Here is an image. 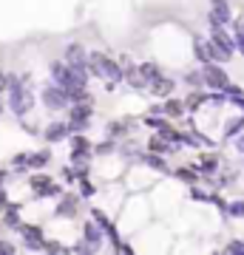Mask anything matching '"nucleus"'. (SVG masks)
<instances>
[{"label": "nucleus", "mask_w": 244, "mask_h": 255, "mask_svg": "<svg viewBox=\"0 0 244 255\" xmlns=\"http://www.w3.org/2000/svg\"><path fill=\"white\" fill-rule=\"evenodd\" d=\"M45 162H48V153H45V150H43V153H28V156H26V164H28V167H43Z\"/></svg>", "instance_id": "22"}, {"label": "nucleus", "mask_w": 244, "mask_h": 255, "mask_svg": "<svg viewBox=\"0 0 244 255\" xmlns=\"http://www.w3.org/2000/svg\"><path fill=\"white\" fill-rule=\"evenodd\" d=\"M40 250H45V253H63V247L57 244V241H45V238H43V244H40Z\"/></svg>", "instance_id": "28"}, {"label": "nucleus", "mask_w": 244, "mask_h": 255, "mask_svg": "<svg viewBox=\"0 0 244 255\" xmlns=\"http://www.w3.org/2000/svg\"><path fill=\"white\" fill-rule=\"evenodd\" d=\"M6 176H9V170H0V182H3V179H6Z\"/></svg>", "instance_id": "40"}, {"label": "nucleus", "mask_w": 244, "mask_h": 255, "mask_svg": "<svg viewBox=\"0 0 244 255\" xmlns=\"http://www.w3.org/2000/svg\"><path fill=\"white\" fill-rule=\"evenodd\" d=\"M63 176L68 179V182H74V179H77V170H74V167H65V170H63Z\"/></svg>", "instance_id": "35"}, {"label": "nucleus", "mask_w": 244, "mask_h": 255, "mask_svg": "<svg viewBox=\"0 0 244 255\" xmlns=\"http://www.w3.org/2000/svg\"><path fill=\"white\" fill-rule=\"evenodd\" d=\"M71 150H91L88 139H85V136H80L77 130H74V136H71Z\"/></svg>", "instance_id": "24"}, {"label": "nucleus", "mask_w": 244, "mask_h": 255, "mask_svg": "<svg viewBox=\"0 0 244 255\" xmlns=\"http://www.w3.org/2000/svg\"><path fill=\"white\" fill-rule=\"evenodd\" d=\"M148 150H151V153H159V156H162V153H176V147H173L168 139H162L159 133L148 139Z\"/></svg>", "instance_id": "11"}, {"label": "nucleus", "mask_w": 244, "mask_h": 255, "mask_svg": "<svg viewBox=\"0 0 244 255\" xmlns=\"http://www.w3.org/2000/svg\"><path fill=\"white\" fill-rule=\"evenodd\" d=\"M3 224H6V227H20V216H17V210L14 207L3 210Z\"/></svg>", "instance_id": "21"}, {"label": "nucleus", "mask_w": 244, "mask_h": 255, "mask_svg": "<svg viewBox=\"0 0 244 255\" xmlns=\"http://www.w3.org/2000/svg\"><path fill=\"white\" fill-rule=\"evenodd\" d=\"M242 207H244V204H242Z\"/></svg>", "instance_id": "43"}, {"label": "nucleus", "mask_w": 244, "mask_h": 255, "mask_svg": "<svg viewBox=\"0 0 244 255\" xmlns=\"http://www.w3.org/2000/svg\"><path fill=\"white\" fill-rule=\"evenodd\" d=\"M68 136V125L65 122H54V125H48L45 128V139L48 142H60V139Z\"/></svg>", "instance_id": "13"}, {"label": "nucleus", "mask_w": 244, "mask_h": 255, "mask_svg": "<svg viewBox=\"0 0 244 255\" xmlns=\"http://www.w3.org/2000/svg\"><path fill=\"white\" fill-rule=\"evenodd\" d=\"M20 233H23V241H26L28 250H40V244H43V233H40V227H28V224H20Z\"/></svg>", "instance_id": "9"}, {"label": "nucleus", "mask_w": 244, "mask_h": 255, "mask_svg": "<svg viewBox=\"0 0 244 255\" xmlns=\"http://www.w3.org/2000/svg\"><path fill=\"white\" fill-rule=\"evenodd\" d=\"M136 68H139V74H142L145 77V82H151L154 80V77H159V65H154V63H142V65H136Z\"/></svg>", "instance_id": "19"}, {"label": "nucleus", "mask_w": 244, "mask_h": 255, "mask_svg": "<svg viewBox=\"0 0 244 255\" xmlns=\"http://www.w3.org/2000/svg\"><path fill=\"white\" fill-rule=\"evenodd\" d=\"M6 207H9V196L0 190V210H6Z\"/></svg>", "instance_id": "37"}, {"label": "nucleus", "mask_w": 244, "mask_h": 255, "mask_svg": "<svg viewBox=\"0 0 244 255\" xmlns=\"http://www.w3.org/2000/svg\"><path fill=\"white\" fill-rule=\"evenodd\" d=\"M28 184H31V190L37 193V199H54V196H63L60 184H54V179L45 176V173H34L31 179H28Z\"/></svg>", "instance_id": "1"}, {"label": "nucleus", "mask_w": 244, "mask_h": 255, "mask_svg": "<svg viewBox=\"0 0 244 255\" xmlns=\"http://www.w3.org/2000/svg\"><path fill=\"white\" fill-rule=\"evenodd\" d=\"M162 114H168V117H182V114H185V105H182L179 100H168L162 105Z\"/></svg>", "instance_id": "18"}, {"label": "nucleus", "mask_w": 244, "mask_h": 255, "mask_svg": "<svg viewBox=\"0 0 244 255\" xmlns=\"http://www.w3.org/2000/svg\"><path fill=\"white\" fill-rule=\"evenodd\" d=\"M80 193L85 196V199H88V196H94V187H91V184L85 182V179H80Z\"/></svg>", "instance_id": "30"}, {"label": "nucleus", "mask_w": 244, "mask_h": 255, "mask_svg": "<svg viewBox=\"0 0 244 255\" xmlns=\"http://www.w3.org/2000/svg\"><path fill=\"white\" fill-rule=\"evenodd\" d=\"M82 233H85V241H88L91 247H97V244L102 241V236H105V233L100 230V224H97L94 219H91V221H85V227H82Z\"/></svg>", "instance_id": "12"}, {"label": "nucleus", "mask_w": 244, "mask_h": 255, "mask_svg": "<svg viewBox=\"0 0 244 255\" xmlns=\"http://www.w3.org/2000/svg\"><path fill=\"white\" fill-rule=\"evenodd\" d=\"M94 150H97V153H111V150H114V145H111V142H102V145H97Z\"/></svg>", "instance_id": "33"}, {"label": "nucleus", "mask_w": 244, "mask_h": 255, "mask_svg": "<svg viewBox=\"0 0 244 255\" xmlns=\"http://www.w3.org/2000/svg\"><path fill=\"white\" fill-rule=\"evenodd\" d=\"M210 6H213V11H210V23H216V26H227V23L233 20L227 0H210Z\"/></svg>", "instance_id": "6"}, {"label": "nucleus", "mask_w": 244, "mask_h": 255, "mask_svg": "<svg viewBox=\"0 0 244 255\" xmlns=\"http://www.w3.org/2000/svg\"><path fill=\"white\" fill-rule=\"evenodd\" d=\"M190 199H196V201H208V193H202V190H190Z\"/></svg>", "instance_id": "34"}, {"label": "nucleus", "mask_w": 244, "mask_h": 255, "mask_svg": "<svg viewBox=\"0 0 244 255\" xmlns=\"http://www.w3.org/2000/svg\"><path fill=\"white\" fill-rule=\"evenodd\" d=\"M185 82H188L190 88H199V85H205V80H202L199 71H188V74H185Z\"/></svg>", "instance_id": "25"}, {"label": "nucleus", "mask_w": 244, "mask_h": 255, "mask_svg": "<svg viewBox=\"0 0 244 255\" xmlns=\"http://www.w3.org/2000/svg\"><path fill=\"white\" fill-rule=\"evenodd\" d=\"M193 51H196V60H199L202 65H205V63H213V46H210V40H202V37H196V40H193Z\"/></svg>", "instance_id": "10"}, {"label": "nucleus", "mask_w": 244, "mask_h": 255, "mask_svg": "<svg viewBox=\"0 0 244 255\" xmlns=\"http://www.w3.org/2000/svg\"><path fill=\"white\" fill-rule=\"evenodd\" d=\"M210 43L216 48H222L225 54H233V40H230V34H227L222 26H216V23H210Z\"/></svg>", "instance_id": "5"}, {"label": "nucleus", "mask_w": 244, "mask_h": 255, "mask_svg": "<svg viewBox=\"0 0 244 255\" xmlns=\"http://www.w3.org/2000/svg\"><path fill=\"white\" fill-rule=\"evenodd\" d=\"M85 48L80 43H71V46L65 48V65H71V68H85Z\"/></svg>", "instance_id": "8"}, {"label": "nucleus", "mask_w": 244, "mask_h": 255, "mask_svg": "<svg viewBox=\"0 0 244 255\" xmlns=\"http://www.w3.org/2000/svg\"><path fill=\"white\" fill-rule=\"evenodd\" d=\"M199 167H202V170H208V173H213V170L219 167V159L213 153H205V156H202V162H199Z\"/></svg>", "instance_id": "23"}, {"label": "nucleus", "mask_w": 244, "mask_h": 255, "mask_svg": "<svg viewBox=\"0 0 244 255\" xmlns=\"http://www.w3.org/2000/svg\"><path fill=\"white\" fill-rule=\"evenodd\" d=\"M202 80H205V85H210V88H216V91H225V85L230 82V77L225 74V68H219V65H213V63H205Z\"/></svg>", "instance_id": "2"}, {"label": "nucleus", "mask_w": 244, "mask_h": 255, "mask_svg": "<svg viewBox=\"0 0 244 255\" xmlns=\"http://www.w3.org/2000/svg\"><path fill=\"white\" fill-rule=\"evenodd\" d=\"M145 125H151V128H162V125H165V119H159V117H154V114H151V117H145Z\"/></svg>", "instance_id": "29"}, {"label": "nucleus", "mask_w": 244, "mask_h": 255, "mask_svg": "<svg viewBox=\"0 0 244 255\" xmlns=\"http://www.w3.org/2000/svg\"><path fill=\"white\" fill-rule=\"evenodd\" d=\"M239 34H242V37H244V26H239Z\"/></svg>", "instance_id": "41"}, {"label": "nucleus", "mask_w": 244, "mask_h": 255, "mask_svg": "<svg viewBox=\"0 0 244 255\" xmlns=\"http://www.w3.org/2000/svg\"><path fill=\"white\" fill-rule=\"evenodd\" d=\"M202 102H205V94H188V100L182 102V105H185V108H190V111H199L202 108Z\"/></svg>", "instance_id": "20"}, {"label": "nucleus", "mask_w": 244, "mask_h": 255, "mask_svg": "<svg viewBox=\"0 0 244 255\" xmlns=\"http://www.w3.org/2000/svg\"><path fill=\"white\" fill-rule=\"evenodd\" d=\"M43 105L48 111H63V108H68V94H65L60 85H57V88L48 85V88L43 91Z\"/></svg>", "instance_id": "4"}, {"label": "nucleus", "mask_w": 244, "mask_h": 255, "mask_svg": "<svg viewBox=\"0 0 244 255\" xmlns=\"http://www.w3.org/2000/svg\"><path fill=\"white\" fill-rule=\"evenodd\" d=\"M125 130H128V122H111L108 125V136H125Z\"/></svg>", "instance_id": "27"}, {"label": "nucleus", "mask_w": 244, "mask_h": 255, "mask_svg": "<svg viewBox=\"0 0 244 255\" xmlns=\"http://www.w3.org/2000/svg\"><path fill=\"white\" fill-rule=\"evenodd\" d=\"M227 210H230L233 216H244V207H242V204H230V207H227Z\"/></svg>", "instance_id": "36"}, {"label": "nucleus", "mask_w": 244, "mask_h": 255, "mask_svg": "<svg viewBox=\"0 0 244 255\" xmlns=\"http://www.w3.org/2000/svg\"><path fill=\"white\" fill-rule=\"evenodd\" d=\"M142 162L148 164V167H154V170H159V173H171L168 170V164L159 159V153H142Z\"/></svg>", "instance_id": "14"}, {"label": "nucleus", "mask_w": 244, "mask_h": 255, "mask_svg": "<svg viewBox=\"0 0 244 255\" xmlns=\"http://www.w3.org/2000/svg\"><path fill=\"white\" fill-rule=\"evenodd\" d=\"M176 176H179L182 182L196 184V182H199V167H179V170H176Z\"/></svg>", "instance_id": "16"}, {"label": "nucleus", "mask_w": 244, "mask_h": 255, "mask_svg": "<svg viewBox=\"0 0 244 255\" xmlns=\"http://www.w3.org/2000/svg\"><path fill=\"white\" fill-rule=\"evenodd\" d=\"M77 204H80V201H77V196H65V199L60 201L57 213H60V216H71L74 210H77Z\"/></svg>", "instance_id": "17"}, {"label": "nucleus", "mask_w": 244, "mask_h": 255, "mask_svg": "<svg viewBox=\"0 0 244 255\" xmlns=\"http://www.w3.org/2000/svg\"><path fill=\"white\" fill-rule=\"evenodd\" d=\"M91 219H94L97 224H100V230H102V233H105V230L111 227V221L105 219V213H100V210H91Z\"/></svg>", "instance_id": "26"}, {"label": "nucleus", "mask_w": 244, "mask_h": 255, "mask_svg": "<svg viewBox=\"0 0 244 255\" xmlns=\"http://www.w3.org/2000/svg\"><path fill=\"white\" fill-rule=\"evenodd\" d=\"M6 91V74H3V68H0V94Z\"/></svg>", "instance_id": "38"}, {"label": "nucleus", "mask_w": 244, "mask_h": 255, "mask_svg": "<svg viewBox=\"0 0 244 255\" xmlns=\"http://www.w3.org/2000/svg\"><path fill=\"white\" fill-rule=\"evenodd\" d=\"M0 253H3V255H6V253H14V244H9V241H3V238H0Z\"/></svg>", "instance_id": "32"}, {"label": "nucleus", "mask_w": 244, "mask_h": 255, "mask_svg": "<svg viewBox=\"0 0 244 255\" xmlns=\"http://www.w3.org/2000/svg\"><path fill=\"white\" fill-rule=\"evenodd\" d=\"M173 88H176V82H173L171 77H162V74H159V77H154V80L148 82V91L156 94V97H171Z\"/></svg>", "instance_id": "7"}, {"label": "nucleus", "mask_w": 244, "mask_h": 255, "mask_svg": "<svg viewBox=\"0 0 244 255\" xmlns=\"http://www.w3.org/2000/svg\"><path fill=\"white\" fill-rule=\"evenodd\" d=\"M225 253H244V244L233 241V244H227V247H225Z\"/></svg>", "instance_id": "31"}, {"label": "nucleus", "mask_w": 244, "mask_h": 255, "mask_svg": "<svg viewBox=\"0 0 244 255\" xmlns=\"http://www.w3.org/2000/svg\"><path fill=\"white\" fill-rule=\"evenodd\" d=\"M242 128H244V117H236V119H227V125H225V139H233L242 133Z\"/></svg>", "instance_id": "15"}, {"label": "nucleus", "mask_w": 244, "mask_h": 255, "mask_svg": "<svg viewBox=\"0 0 244 255\" xmlns=\"http://www.w3.org/2000/svg\"><path fill=\"white\" fill-rule=\"evenodd\" d=\"M88 119H91V105L88 102H77L71 108V122H68V133H74V130H85L88 128Z\"/></svg>", "instance_id": "3"}, {"label": "nucleus", "mask_w": 244, "mask_h": 255, "mask_svg": "<svg viewBox=\"0 0 244 255\" xmlns=\"http://www.w3.org/2000/svg\"><path fill=\"white\" fill-rule=\"evenodd\" d=\"M236 147H239V150H242V153H244V136L239 139V142H236Z\"/></svg>", "instance_id": "39"}, {"label": "nucleus", "mask_w": 244, "mask_h": 255, "mask_svg": "<svg viewBox=\"0 0 244 255\" xmlns=\"http://www.w3.org/2000/svg\"><path fill=\"white\" fill-rule=\"evenodd\" d=\"M0 117H3V102H0Z\"/></svg>", "instance_id": "42"}]
</instances>
